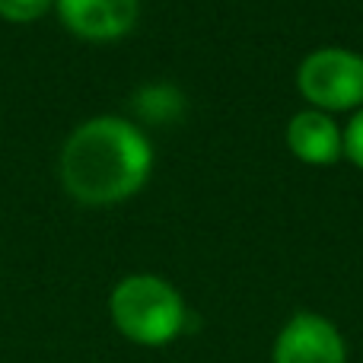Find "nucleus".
Returning <instances> with one entry per match:
<instances>
[{"label": "nucleus", "instance_id": "f257e3e1", "mask_svg": "<svg viewBox=\"0 0 363 363\" xmlns=\"http://www.w3.org/2000/svg\"><path fill=\"white\" fill-rule=\"evenodd\" d=\"M150 169L153 147L147 134L118 115L83 121L61 153L64 188L80 204H118L144 188Z\"/></svg>", "mask_w": 363, "mask_h": 363}, {"label": "nucleus", "instance_id": "f03ea898", "mask_svg": "<svg viewBox=\"0 0 363 363\" xmlns=\"http://www.w3.org/2000/svg\"><path fill=\"white\" fill-rule=\"evenodd\" d=\"M108 313L115 328L140 347L176 341L188 319L182 294L157 274H131L118 281L108 296Z\"/></svg>", "mask_w": 363, "mask_h": 363}, {"label": "nucleus", "instance_id": "7ed1b4c3", "mask_svg": "<svg viewBox=\"0 0 363 363\" xmlns=\"http://www.w3.org/2000/svg\"><path fill=\"white\" fill-rule=\"evenodd\" d=\"M296 86L319 112H347L363 106V55L347 48H319L303 57Z\"/></svg>", "mask_w": 363, "mask_h": 363}, {"label": "nucleus", "instance_id": "20e7f679", "mask_svg": "<svg viewBox=\"0 0 363 363\" xmlns=\"http://www.w3.org/2000/svg\"><path fill=\"white\" fill-rule=\"evenodd\" d=\"M271 363H347L345 335L319 313H296L274 338Z\"/></svg>", "mask_w": 363, "mask_h": 363}, {"label": "nucleus", "instance_id": "39448f33", "mask_svg": "<svg viewBox=\"0 0 363 363\" xmlns=\"http://www.w3.org/2000/svg\"><path fill=\"white\" fill-rule=\"evenodd\" d=\"M64 26L93 42L121 38L134 29L140 0H57Z\"/></svg>", "mask_w": 363, "mask_h": 363}, {"label": "nucleus", "instance_id": "423d86ee", "mask_svg": "<svg viewBox=\"0 0 363 363\" xmlns=\"http://www.w3.org/2000/svg\"><path fill=\"white\" fill-rule=\"evenodd\" d=\"M287 147L296 160L309 166H328L345 153V138L332 115L319 108L296 112L287 125Z\"/></svg>", "mask_w": 363, "mask_h": 363}, {"label": "nucleus", "instance_id": "0eeeda50", "mask_svg": "<svg viewBox=\"0 0 363 363\" xmlns=\"http://www.w3.org/2000/svg\"><path fill=\"white\" fill-rule=\"evenodd\" d=\"M55 0H0V16L10 23H32L42 13H48V6Z\"/></svg>", "mask_w": 363, "mask_h": 363}, {"label": "nucleus", "instance_id": "6e6552de", "mask_svg": "<svg viewBox=\"0 0 363 363\" xmlns=\"http://www.w3.org/2000/svg\"><path fill=\"white\" fill-rule=\"evenodd\" d=\"M345 153H347V160H351L357 169H363V108L357 115L351 118V125L345 128Z\"/></svg>", "mask_w": 363, "mask_h": 363}]
</instances>
